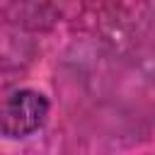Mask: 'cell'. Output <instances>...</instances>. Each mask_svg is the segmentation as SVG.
<instances>
[{
  "mask_svg": "<svg viewBox=\"0 0 155 155\" xmlns=\"http://www.w3.org/2000/svg\"><path fill=\"white\" fill-rule=\"evenodd\" d=\"M48 116V99L36 90H15L0 104V133L10 138L31 136Z\"/></svg>",
  "mask_w": 155,
  "mask_h": 155,
  "instance_id": "obj_1",
  "label": "cell"
}]
</instances>
